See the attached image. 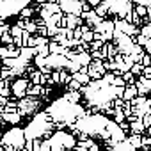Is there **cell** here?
Instances as JSON below:
<instances>
[{
	"label": "cell",
	"instance_id": "6da1fadb",
	"mask_svg": "<svg viewBox=\"0 0 151 151\" xmlns=\"http://www.w3.org/2000/svg\"><path fill=\"white\" fill-rule=\"evenodd\" d=\"M46 140L50 151H133L123 130L101 116L78 117Z\"/></svg>",
	"mask_w": 151,
	"mask_h": 151
},
{
	"label": "cell",
	"instance_id": "8992f818",
	"mask_svg": "<svg viewBox=\"0 0 151 151\" xmlns=\"http://www.w3.org/2000/svg\"><path fill=\"white\" fill-rule=\"evenodd\" d=\"M132 130H133V132H142V124L137 121V123H133V124H132Z\"/></svg>",
	"mask_w": 151,
	"mask_h": 151
},
{
	"label": "cell",
	"instance_id": "5b68a950",
	"mask_svg": "<svg viewBox=\"0 0 151 151\" xmlns=\"http://www.w3.org/2000/svg\"><path fill=\"white\" fill-rule=\"evenodd\" d=\"M133 94H135V89H133V87H130V89H128V91H126L123 96H124L126 100H130V98H133Z\"/></svg>",
	"mask_w": 151,
	"mask_h": 151
},
{
	"label": "cell",
	"instance_id": "ba28073f",
	"mask_svg": "<svg viewBox=\"0 0 151 151\" xmlns=\"http://www.w3.org/2000/svg\"><path fill=\"white\" fill-rule=\"evenodd\" d=\"M140 69H142V66H140V64H137V66H133V68H132V73H140Z\"/></svg>",
	"mask_w": 151,
	"mask_h": 151
},
{
	"label": "cell",
	"instance_id": "52a82bcc",
	"mask_svg": "<svg viewBox=\"0 0 151 151\" xmlns=\"http://www.w3.org/2000/svg\"><path fill=\"white\" fill-rule=\"evenodd\" d=\"M29 93H30V94H32V96H34V94H39V93H41V87H39V86H37V87H34V89H30V91H29Z\"/></svg>",
	"mask_w": 151,
	"mask_h": 151
},
{
	"label": "cell",
	"instance_id": "277c9868",
	"mask_svg": "<svg viewBox=\"0 0 151 151\" xmlns=\"http://www.w3.org/2000/svg\"><path fill=\"white\" fill-rule=\"evenodd\" d=\"M25 87H27V82H25V80H20V82H18V86L14 87V89H16V94H18V96H22L20 93H22V91H25Z\"/></svg>",
	"mask_w": 151,
	"mask_h": 151
},
{
	"label": "cell",
	"instance_id": "7a4b0ae2",
	"mask_svg": "<svg viewBox=\"0 0 151 151\" xmlns=\"http://www.w3.org/2000/svg\"><path fill=\"white\" fill-rule=\"evenodd\" d=\"M32 0H0V16H13L16 13H20L22 9H25Z\"/></svg>",
	"mask_w": 151,
	"mask_h": 151
},
{
	"label": "cell",
	"instance_id": "9c48e42d",
	"mask_svg": "<svg viewBox=\"0 0 151 151\" xmlns=\"http://www.w3.org/2000/svg\"><path fill=\"white\" fill-rule=\"evenodd\" d=\"M144 73H146V75H147V77H149V75H151V68H149V66H147V68H146V69H144Z\"/></svg>",
	"mask_w": 151,
	"mask_h": 151
},
{
	"label": "cell",
	"instance_id": "3957f363",
	"mask_svg": "<svg viewBox=\"0 0 151 151\" xmlns=\"http://www.w3.org/2000/svg\"><path fill=\"white\" fill-rule=\"evenodd\" d=\"M23 142H25V133H23L22 130H13V132H9V133L6 135V139L2 140V144H4V147H6L7 151L22 149Z\"/></svg>",
	"mask_w": 151,
	"mask_h": 151
}]
</instances>
